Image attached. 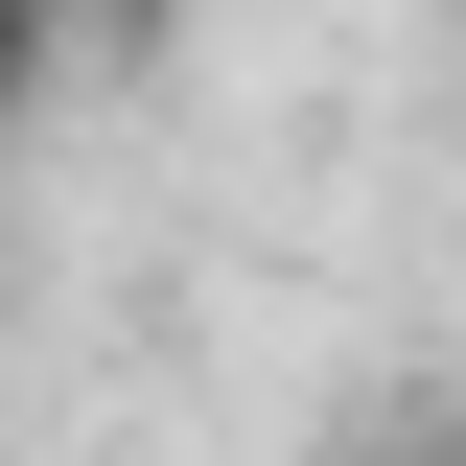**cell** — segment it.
Returning <instances> with one entry per match:
<instances>
[{
	"label": "cell",
	"mask_w": 466,
	"mask_h": 466,
	"mask_svg": "<svg viewBox=\"0 0 466 466\" xmlns=\"http://www.w3.org/2000/svg\"><path fill=\"white\" fill-rule=\"evenodd\" d=\"M70 94H94V47H70V0H0V140H47Z\"/></svg>",
	"instance_id": "1"
},
{
	"label": "cell",
	"mask_w": 466,
	"mask_h": 466,
	"mask_svg": "<svg viewBox=\"0 0 466 466\" xmlns=\"http://www.w3.org/2000/svg\"><path fill=\"white\" fill-rule=\"evenodd\" d=\"M420 24H443V47H466V0H420Z\"/></svg>",
	"instance_id": "4"
},
{
	"label": "cell",
	"mask_w": 466,
	"mask_h": 466,
	"mask_svg": "<svg viewBox=\"0 0 466 466\" xmlns=\"http://www.w3.org/2000/svg\"><path fill=\"white\" fill-rule=\"evenodd\" d=\"M70 47H94V70H164V47H187V0H70Z\"/></svg>",
	"instance_id": "2"
},
{
	"label": "cell",
	"mask_w": 466,
	"mask_h": 466,
	"mask_svg": "<svg viewBox=\"0 0 466 466\" xmlns=\"http://www.w3.org/2000/svg\"><path fill=\"white\" fill-rule=\"evenodd\" d=\"M350 466H466V397H397V420H350Z\"/></svg>",
	"instance_id": "3"
}]
</instances>
